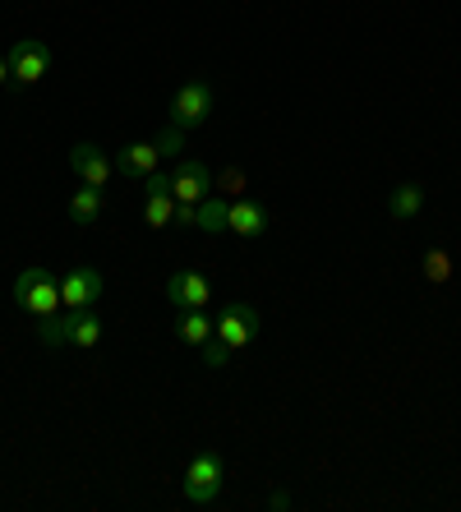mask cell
<instances>
[{
	"instance_id": "1",
	"label": "cell",
	"mask_w": 461,
	"mask_h": 512,
	"mask_svg": "<svg viewBox=\"0 0 461 512\" xmlns=\"http://www.w3.org/2000/svg\"><path fill=\"white\" fill-rule=\"evenodd\" d=\"M14 300H19V310L37 314V319L65 310V305H60V273H51V268H42V263L24 268V273L14 277Z\"/></svg>"
},
{
	"instance_id": "2",
	"label": "cell",
	"mask_w": 461,
	"mask_h": 512,
	"mask_svg": "<svg viewBox=\"0 0 461 512\" xmlns=\"http://www.w3.org/2000/svg\"><path fill=\"white\" fill-rule=\"evenodd\" d=\"M213 107H217L213 84H203V79H190V84H185L176 97H171V125L190 134V130H199L203 120L213 116Z\"/></svg>"
},
{
	"instance_id": "3",
	"label": "cell",
	"mask_w": 461,
	"mask_h": 512,
	"mask_svg": "<svg viewBox=\"0 0 461 512\" xmlns=\"http://www.w3.org/2000/svg\"><path fill=\"white\" fill-rule=\"evenodd\" d=\"M222 485H226V462L222 453H199L190 462V471H185V499L190 503H217L222 499Z\"/></svg>"
},
{
	"instance_id": "4",
	"label": "cell",
	"mask_w": 461,
	"mask_h": 512,
	"mask_svg": "<svg viewBox=\"0 0 461 512\" xmlns=\"http://www.w3.org/2000/svg\"><path fill=\"white\" fill-rule=\"evenodd\" d=\"M259 328H263L259 310H254V305H245V300H231V305H222V314H217L213 337H217V342H226L231 351H245V346L259 337Z\"/></svg>"
},
{
	"instance_id": "5",
	"label": "cell",
	"mask_w": 461,
	"mask_h": 512,
	"mask_svg": "<svg viewBox=\"0 0 461 512\" xmlns=\"http://www.w3.org/2000/svg\"><path fill=\"white\" fill-rule=\"evenodd\" d=\"M10 79L14 84H37V79H42V74L51 70V47L47 42H37V37H24V42H14L10 47Z\"/></svg>"
},
{
	"instance_id": "6",
	"label": "cell",
	"mask_w": 461,
	"mask_h": 512,
	"mask_svg": "<svg viewBox=\"0 0 461 512\" xmlns=\"http://www.w3.org/2000/svg\"><path fill=\"white\" fill-rule=\"evenodd\" d=\"M213 194V171L203 167L199 157H180L171 171V199L176 203H203Z\"/></svg>"
},
{
	"instance_id": "7",
	"label": "cell",
	"mask_w": 461,
	"mask_h": 512,
	"mask_svg": "<svg viewBox=\"0 0 461 512\" xmlns=\"http://www.w3.org/2000/svg\"><path fill=\"white\" fill-rule=\"evenodd\" d=\"M102 296V273L97 268H65L60 273V305L65 310H93Z\"/></svg>"
},
{
	"instance_id": "8",
	"label": "cell",
	"mask_w": 461,
	"mask_h": 512,
	"mask_svg": "<svg viewBox=\"0 0 461 512\" xmlns=\"http://www.w3.org/2000/svg\"><path fill=\"white\" fill-rule=\"evenodd\" d=\"M70 167L83 185H93V190H107L111 176H116V162H111L97 143H74L70 148Z\"/></svg>"
},
{
	"instance_id": "9",
	"label": "cell",
	"mask_w": 461,
	"mask_h": 512,
	"mask_svg": "<svg viewBox=\"0 0 461 512\" xmlns=\"http://www.w3.org/2000/svg\"><path fill=\"white\" fill-rule=\"evenodd\" d=\"M166 300H171L176 310H208V300H213V282H208L203 273H194V268L171 273V282H166Z\"/></svg>"
},
{
	"instance_id": "10",
	"label": "cell",
	"mask_w": 461,
	"mask_h": 512,
	"mask_svg": "<svg viewBox=\"0 0 461 512\" xmlns=\"http://www.w3.org/2000/svg\"><path fill=\"white\" fill-rule=\"evenodd\" d=\"M116 162L120 176H130V180H143L148 171H157V162H162V153H157V143H125L120 148V157H111Z\"/></svg>"
},
{
	"instance_id": "11",
	"label": "cell",
	"mask_w": 461,
	"mask_h": 512,
	"mask_svg": "<svg viewBox=\"0 0 461 512\" xmlns=\"http://www.w3.org/2000/svg\"><path fill=\"white\" fill-rule=\"evenodd\" d=\"M226 231H236V236L254 240L268 231V208H263L259 199H231V227Z\"/></svg>"
},
{
	"instance_id": "12",
	"label": "cell",
	"mask_w": 461,
	"mask_h": 512,
	"mask_svg": "<svg viewBox=\"0 0 461 512\" xmlns=\"http://www.w3.org/2000/svg\"><path fill=\"white\" fill-rule=\"evenodd\" d=\"M213 328H217V319H208V310H180V319H176V337L185 346H208L213 342Z\"/></svg>"
},
{
	"instance_id": "13",
	"label": "cell",
	"mask_w": 461,
	"mask_h": 512,
	"mask_svg": "<svg viewBox=\"0 0 461 512\" xmlns=\"http://www.w3.org/2000/svg\"><path fill=\"white\" fill-rule=\"evenodd\" d=\"M194 227L208 231V236L226 231V227H231V199H213V194H208V199L194 208Z\"/></svg>"
},
{
	"instance_id": "14",
	"label": "cell",
	"mask_w": 461,
	"mask_h": 512,
	"mask_svg": "<svg viewBox=\"0 0 461 512\" xmlns=\"http://www.w3.org/2000/svg\"><path fill=\"white\" fill-rule=\"evenodd\" d=\"M74 333V310H56L47 319H37V342L42 346H70Z\"/></svg>"
},
{
	"instance_id": "15",
	"label": "cell",
	"mask_w": 461,
	"mask_h": 512,
	"mask_svg": "<svg viewBox=\"0 0 461 512\" xmlns=\"http://www.w3.org/2000/svg\"><path fill=\"white\" fill-rule=\"evenodd\" d=\"M102 208H107L102 190H93V185H83V190L70 199V222H79V227H93L97 217H102Z\"/></svg>"
},
{
	"instance_id": "16",
	"label": "cell",
	"mask_w": 461,
	"mask_h": 512,
	"mask_svg": "<svg viewBox=\"0 0 461 512\" xmlns=\"http://www.w3.org/2000/svg\"><path fill=\"white\" fill-rule=\"evenodd\" d=\"M97 342H102V314H97V310H74L70 346H79V351H93Z\"/></svg>"
},
{
	"instance_id": "17",
	"label": "cell",
	"mask_w": 461,
	"mask_h": 512,
	"mask_svg": "<svg viewBox=\"0 0 461 512\" xmlns=\"http://www.w3.org/2000/svg\"><path fill=\"white\" fill-rule=\"evenodd\" d=\"M425 208V185H397L388 199V213L397 217V222H406V217H415Z\"/></svg>"
},
{
	"instance_id": "18",
	"label": "cell",
	"mask_w": 461,
	"mask_h": 512,
	"mask_svg": "<svg viewBox=\"0 0 461 512\" xmlns=\"http://www.w3.org/2000/svg\"><path fill=\"white\" fill-rule=\"evenodd\" d=\"M171 217H176V199H171V194H148L143 222H148V227H171Z\"/></svg>"
},
{
	"instance_id": "19",
	"label": "cell",
	"mask_w": 461,
	"mask_h": 512,
	"mask_svg": "<svg viewBox=\"0 0 461 512\" xmlns=\"http://www.w3.org/2000/svg\"><path fill=\"white\" fill-rule=\"evenodd\" d=\"M420 268H425V282H434V286H448V282H452V259H448V250H429Z\"/></svg>"
},
{
	"instance_id": "20",
	"label": "cell",
	"mask_w": 461,
	"mask_h": 512,
	"mask_svg": "<svg viewBox=\"0 0 461 512\" xmlns=\"http://www.w3.org/2000/svg\"><path fill=\"white\" fill-rule=\"evenodd\" d=\"M213 185H217V190H222V194H231V199H240V194L249 190V180H245V171H240V167H226L222 176L213 180Z\"/></svg>"
},
{
	"instance_id": "21",
	"label": "cell",
	"mask_w": 461,
	"mask_h": 512,
	"mask_svg": "<svg viewBox=\"0 0 461 512\" xmlns=\"http://www.w3.org/2000/svg\"><path fill=\"white\" fill-rule=\"evenodd\" d=\"M157 153H162V157H180V153H185V130H176V125H171L166 134H157Z\"/></svg>"
},
{
	"instance_id": "22",
	"label": "cell",
	"mask_w": 461,
	"mask_h": 512,
	"mask_svg": "<svg viewBox=\"0 0 461 512\" xmlns=\"http://www.w3.org/2000/svg\"><path fill=\"white\" fill-rule=\"evenodd\" d=\"M231 356H236V351H231V346H226V342H217V337H213V342H208V346H203V360H208L213 370H222V365H231Z\"/></svg>"
},
{
	"instance_id": "23",
	"label": "cell",
	"mask_w": 461,
	"mask_h": 512,
	"mask_svg": "<svg viewBox=\"0 0 461 512\" xmlns=\"http://www.w3.org/2000/svg\"><path fill=\"white\" fill-rule=\"evenodd\" d=\"M143 194H171V171H148L143 176Z\"/></svg>"
},
{
	"instance_id": "24",
	"label": "cell",
	"mask_w": 461,
	"mask_h": 512,
	"mask_svg": "<svg viewBox=\"0 0 461 512\" xmlns=\"http://www.w3.org/2000/svg\"><path fill=\"white\" fill-rule=\"evenodd\" d=\"M194 208H199V203H176V217H171V222H176V227H194Z\"/></svg>"
},
{
	"instance_id": "25",
	"label": "cell",
	"mask_w": 461,
	"mask_h": 512,
	"mask_svg": "<svg viewBox=\"0 0 461 512\" xmlns=\"http://www.w3.org/2000/svg\"><path fill=\"white\" fill-rule=\"evenodd\" d=\"M5 79H10V60L0 56V84H5Z\"/></svg>"
}]
</instances>
